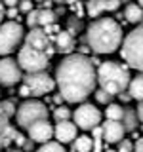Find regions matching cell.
I'll return each instance as SVG.
<instances>
[{
	"label": "cell",
	"mask_w": 143,
	"mask_h": 152,
	"mask_svg": "<svg viewBox=\"0 0 143 152\" xmlns=\"http://www.w3.org/2000/svg\"><path fill=\"white\" fill-rule=\"evenodd\" d=\"M105 116H107V120L122 122L124 108L120 107V104H116V103H111V104H107V108H105Z\"/></svg>",
	"instance_id": "obj_21"
},
{
	"label": "cell",
	"mask_w": 143,
	"mask_h": 152,
	"mask_svg": "<svg viewBox=\"0 0 143 152\" xmlns=\"http://www.w3.org/2000/svg\"><path fill=\"white\" fill-rule=\"evenodd\" d=\"M122 59L128 63V66L143 72V27L137 25L132 32H128L122 40Z\"/></svg>",
	"instance_id": "obj_4"
},
{
	"label": "cell",
	"mask_w": 143,
	"mask_h": 152,
	"mask_svg": "<svg viewBox=\"0 0 143 152\" xmlns=\"http://www.w3.org/2000/svg\"><path fill=\"white\" fill-rule=\"evenodd\" d=\"M25 19H27L29 28H36V27H38V10H32V12H29Z\"/></svg>",
	"instance_id": "obj_27"
},
{
	"label": "cell",
	"mask_w": 143,
	"mask_h": 152,
	"mask_svg": "<svg viewBox=\"0 0 143 152\" xmlns=\"http://www.w3.org/2000/svg\"><path fill=\"white\" fill-rule=\"evenodd\" d=\"M8 152H23V150H21V148H10Z\"/></svg>",
	"instance_id": "obj_42"
},
{
	"label": "cell",
	"mask_w": 143,
	"mask_h": 152,
	"mask_svg": "<svg viewBox=\"0 0 143 152\" xmlns=\"http://www.w3.org/2000/svg\"><path fill=\"white\" fill-rule=\"evenodd\" d=\"M86 42L99 55L114 53L122 44V27L113 17H99L86 28Z\"/></svg>",
	"instance_id": "obj_2"
},
{
	"label": "cell",
	"mask_w": 143,
	"mask_h": 152,
	"mask_svg": "<svg viewBox=\"0 0 143 152\" xmlns=\"http://www.w3.org/2000/svg\"><path fill=\"white\" fill-rule=\"evenodd\" d=\"M10 126V122H8V118L4 116V114H0V135H2L4 133V129H6V127Z\"/></svg>",
	"instance_id": "obj_32"
},
{
	"label": "cell",
	"mask_w": 143,
	"mask_h": 152,
	"mask_svg": "<svg viewBox=\"0 0 143 152\" xmlns=\"http://www.w3.org/2000/svg\"><path fill=\"white\" fill-rule=\"evenodd\" d=\"M133 152H143V137L136 141V145H133Z\"/></svg>",
	"instance_id": "obj_34"
},
{
	"label": "cell",
	"mask_w": 143,
	"mask_h": 152,
	"mask_svg": "<svg viewBox=\"0 0 143 152\" xmlns=\"http://www.w3.org/2000/svg\"><path fill=\"white\" fill-rule=\"evenodd\" d=\"M54 99H55V103H61V101H63V97H61V95H55Z\"/></svg>",
	"instance_id": "obj_41"
},
{
	"label": "cell",
	"mask_w": 143,
	"mask_h": 152,
	"mask_svg": "<svg viewBox=\"0 0 143 152\" xmlns=\"http://www.w3.org/2000/svg\"><path fill=\"white\" fill-rule=\"evenodd\" d=\"M19 13H21V12H19V8L15 6V8H8L6 10V12H4V17H8L10 19V21H21V17H19Z\"/></svg>",
	"instance_id": "obj_28"
},
{
	"label": "cell",
	"mask_w": 143,
	"mask_h": 152,
	"mask_svg": "<svg viewBox=\"0 0 143 152\" xmlns=\"http://www.w3.org/2000/svg\"><path fill=\"white\" fill-rule=\"evenodd\" d=\"M71 116H73V112H71L67 107H57V108H54V118H55V122H67Z\"/></svg>",
	"instance_id": "obj_24"
},
{
	"label": "cell",
	"mask_w": 143,
	"mask_h": 152,
	"mask_svg": "<svg viewBox=\"0 0 143 152\" xmlns=\"http://www.w3.org/2000/svg\"><path fill=\"white\" fill-rule=\"evenodd\" d=\"M50 112H48V107L38 99H29V101H23L19 104L17 112H15V120L17 126L23 127V129H29L35 122L40 120H48Z\"/></svg>",
	"instance_id": "obj_5"
},
{
	"label": "cell",
	"mask_w": 143,
	"mask_h": 152,
	"mask_svg": "<svg viewBox=\"0 0 143 152\" xmlns=\"http://www.w3.org/2000/svg\"><path fill=\"white\" fill-rule=\"evenodd\" d=\"M27 133H29V139H31L32 142H40V145L50 142L52 139H54V127H52V124L48 120L35 122L27 129Z\"/></svg>",
	"instance_id": "obj_11"
},
{
	"label": "cell",
	"mask_w": 143,
	"mask_h": 152,
	"mask_svg": "<svg viewBox=\"0 0 143 152\" xmlns=\"http://www.w3.org/2000/svg\"><path fill=\"white\" fill-rule=\"evenodd\" d=\"M118 97H120L122 101H130V99H132V97H130V93H128V95H126V93H120Z\"/></svg>",
	"instance_id": "obj_40"
},
{
	"label": "cell",
	"mask_w": 143,
	"mask_h": 152,
	"mask_svg": "<svg viewBox=\"0 0 143 152\" xmlns=\"http://www.w3.org/2000/svg\"><path fill=\"white\" fill-rule=\"evenodd\" d=\"M55 12L52 10H38V27H48L55 23Z\"/></svg>",
	"instance_id": "obj_22"
},
{
	"label": "cell",
	"mask_w": 143,
	"mask_h": 152,
	"mask_svg": "<svg viewBox=\"0 0 143 152\" xmlns=\"http://www.w3.org/2000/svg\"><path fill=\"white\" fill-rule=\"evenodd\" d=\"M17 8H19V12L29 13V12H32V10H35V2H31V0H19Z\"/></svg>",
	"instance_id": "obj_29"
},
{
	"label": "cell",
	"mask_w": 143,
	"mask_h": 152,
	"mask_svg": "<svg viewBox=\"0 0 143 152\" xmlns=\"http://www.w3.org/2000/svg\"><path fill=\"white\" fill-rule=\"evenodd\" d=\"M130 70L116 61H105L97 66V84L109 95H120L130 86Z\"/></svg>",
	"instance_id": "obj_3"
},
{
	"label": "cell",
	"mask_w": 143,
	"mask_h": 152,
	"mask_svg": "<svg viewBox=\"0 0 143 152\" xmlns=\"http://www.w3.org/2000/svg\"><path fill=\"white\" fill-rule=\"evenodd\" d=\"M23 84L29 86L32 97H42L46 93H52L55 88V80L46 72H27V76H23Z\"/></svg>",
	"instance_id": "obj_9"
},
{
	"label": "cell",
	"mask_w": 143,
	"mask_h": 152,
	"mask_svg": "<svg viewBox=\"0 0 143 152\" xmlns=\"http://www.w3.org/2000/svg\"><path fill=\"white\" fill-rule=\"evenodd\" d=\"M36 152H65V148H63V145H61V142L50 141V142H44V145H40Z\"/></svg>",
	"instance_id": "obj_23"
},
{
	"label": "cell",
	"mask_w": 143,
	"mask_h": 152,
	"mask_svg": "<svg viewBox=\"0 0 143 152\" xmlns=\"http://www.w3.org/2000/svg\"><path fill=\"white\" fill-rule=\"evenodd\" d=\"M137 4H139V6L143 8V0H137Z\"/></svg>",
	"instance_id": "obj_44"
},
{
	"label": "cell",
	"mask_w": 143,
	"mask_h": 152,
	"mask_svg": "<svg viewBox=\"0 0 143 152\" xmlns=\"http://www.w3.org/2000/svg\"><path fill=\"white\" fill-rule=\"evenodd\" d=\"M21 80H23V70L17 65V61L12 57H2L0 59V86L10 88Z\"/></svg>",
	"instance_id": "obj_10"
},
{
	"label": "cell",
	"mask_w": 143,
	"mask_h": 152,
	"mask_svg": "<svg viewBox=\"0 0 143 152\" xmlns=\"http://www.w3.org/2000/svg\"><path fill=\"white\" fill-rule=\"evenodd\" d=\"M94 97H95V101H97L99 104H111V95H109L107 91H103L101 88L94 91Z\"/></svg>",
	"instance_id": "obj_26"
},
{
	"label": "cell",
	"mask_w": 143,
	"mask_h": 152,
	"mask_svg": "<svg viewBox=\"0 0 143 152\" xmlns=\"http://www.w3.org/2000/svg\"><path fill=\"white\" fill-rule=\"evenodd\" d=\"M116 152H133V142L128 141V139H122L120 142H118Z\"/></svg>",
	"instance_id": "obj_30"
},
{
	"label": "cell",
	"mask_w": 143,
	"mask_h": 152,
	"mask_svg": "<svg viewBox=\"0 0 143 152\" xmlns=\"http://www.w3.org/2000/svg\"><path fill=\"white\" fill-rule=\"evenodd\" d=\"M25 38L21 23L6 21L0 25V57H8Z\"/></svg>",
	"instance_id": "obj_7"
},
{
	"label": "cell",
	"mask_w": 143,
	"mask_h": 152,
	"mask_svg": "<svg viewBox=\"0 0 143 152\" xmlns=\"http://www.w3.org/2000/svg\"><path fill=\"white\" fill-rule=\"evenodd\" d=\"M0 114H2V101H0Z\"/></svg>",
	"instance_id": "obj_45"
},
{
	"label": "cell",
	"mask_w": 143,
	"mask_h": 152,
	"mask_svg": "<svg viewBox=\"0 0 143 152\" xmlns=\"http://www.w3.org/2000/svg\"><path fill=\"white\" fill-rule=\"evenodd\" d=\"M55 86L67 103H84L95 91L97 69L92 57L82 53H69L55 69Z\"/></svg>",
	"instance_id": "obj_1"
},
{
	"label": "cell",
	"mask_w": 143,
	"mask_h": 152,
	"mask_svg": "<svg viewBox=\"0 0 143 152\" xmlns=\"http://www.w3.org/2000/svg\"><path fill=\"white\" fill-rule=\"evenodd\" d=\"M19 95H21V97H31V89H29V86L23 84L21 88H19Z\"/></svg>",
	"instance_id": "obj_33"
},
{
	"label": "cell",
	"mask_w": 143,
	"mask_h": 152,
	"mask_svg": "<svg viewBox=\"0 0 143 152\" xmlns=\"http://www.w3.org/2000/svg\"><path fill=\"white\" fill-rule=\"evenodd\" d=\"M25 46H31V48H35V50H42V51H46L48 48H52L50 46V36L44 32V28H40V27H36V28H31V31L25 34Z\"/></svg>",
	"instance_id": "obj_15"
},
{
	"label": "cell",
	"mask_w": 143,
	"mask_h": 152,
	"mask_svg": "<svg viewBox=\"0 0 143 152\" xmlns=\"http://www.w3.org/2000/svg\"><path fill=\"white\" fill-rule=\"evenodd\" d=\"M103 152H116V150H113V148H107V150H103Z\"/></svg>",
	"instance_id": "obj_43"
},
{
	"label": "cell",
	"mask_w": 143,
	"mask_h": 152,
	"mask_svg": "<svg viewBox=\"0 0 143 152\" xmlns=\"http://www.w3.org/2000/svg\"><path fill=\"white\" fill-rule=\"evenodd\" d=\"M101 118H103L101 110L92 103H80V107H76V110L73 112V122L76 124L78 129L84 131H92L94 127H99Z\"/></svg>",
	"instance_id": "obj_8"
},
{
	"label": "cell",
	"mask_w": 143,
	"mask_h": 152,
	"mask_svg": "<svg viewBox=\"0 0 143 152\" xmlns=\"http://www.w3.org/2000/svg\"><path fill=\"white\" fill-rule=\"evenodd\" d=\"M2 4L6 8H15L17 4H19V0H2Z\"/></svg>",
	"instance_id": "obj_35"
},
{
	"label": "cell",
	"mask_w": 143,
	"mask_h": 152,
	"mask_svg": "<svg viewBox=\"0 0 143 152\" xmlns=\"http://www.w3.org/2000/svg\"><path fill=\"white\" fill-rule=\"evenodd\" d=\"M86 4V13L90 17H99L105 12H116L120 8V0H88Z\"/></svg>",
	"instance_id": "obj_12"
},
{
	"label": "cell",
	"mask_w": 143,
	"mask_h": 152,
	"mask_svg": "<svg viewBox=\"0 0 143 152\" xmlns=\"http://www.w3.org/2000/svg\"><path fill=\"white\" fill-rule=\"evenodd\" d=\"M52 2H55V4H76V2H80V0H52Z\"/></svg>",
	"instance_id": "obj_38"
},
{
	"label": "cell",
	"mask_w": 143,
	"mask_h": 152,
	"mask_svg": "<svg viewBox=\"0 0 143 152\" xmlns=\"http://www.w3.org/2000/svg\"><path fill=\"white\" fill-rule=\"evenodd\" d=\"M35 2H40V4H42V2H44V0H35Z\"/></svg>",
	"instance_id": "obj_46"
},
{
	"label": "cell",
	"mask_w": 143,
	"mask_h": 152,
	"mask_svg": "<svg viewBox=\"0 0 143 152\" xmlns=\"http://www.w3.org/2000/svg\"><path fill=\"white\" fill-rule=\"evenodd\" d=\"M92 146H94V141H92V137H88V135H78L73 141L74 152H92Z\"/></svg>",
	"instance_id": "obj_20"
},
{
	"label": "cell",
	"mask_w": 143,
	"mask_h": 152,
	"mask_svg": "<svg viewBox=\"0 0 143 152\" xmlns=\"http://www.w3.org/2000/svg\"><path fill=\"white\" fill-rule=\"evenodd\" d=\"M25 141H27V137L23 135V133L15 131V135H13V141H12V142H15V148H23V145H25Z\"/></svg>",
	"instance_id": "obj_31"
},
{
	"label": "cell",
	"mask_w": 143,
	"mask_h": 152,
	"mask_svg": "<svg viewBox=\"0 0 143 152\" xmlns=\"http://www.w3.org/2000/svg\"><path fill=\"white\" fill-rule=\"evenodd\" d=\"M136 112H137V118H139V122L143 124V101L137 104V110H136Z\"/></svg>",
	"instance_id": "obj_37"
},
{
	"label": "cell",
	"mask_w": 143,
	"mask_h": 152,
	"mask_svg": "<svg viewBox=\"0 0 143 152\" xmlns=\"http://www.w3.org/2000/svg\"><path fill=\"white\" fill-rule=\"evenodd\" d=\"M137 122H139L137 112L133 110V108H124V116H122V126H124V129H126V131H136Z\"/></svg>",
	"instance_id": "obj_19"
},
{
	"label": "cell",
	"mask_w": 143,
	"mask_h": 152,
	"mask_svg": "<svg viewBox=\"0 0 143 152\" xmlns=\"http://www.w3.org/2000/svg\"><path fill=\"white\" fill-rule=\"evenodd\" d=\"M32 145H35V142H32V141L27 137V141H25V145H23V148H21V150H23V152H29V150L32 148Z\"/></svg>",
	"instance_id": "obj_36"
},
{
	"label": "cell",
	"mask_w": 143,
	"mask_h": 152,
	"mask_svg": "<svg viewBox=\"0 0 143 152\" xmlns=\"http://www.w3.org/2000/svg\"><path fill=\"white\" fill-rule=\"evenodd\" d=\"M101 133H103V139L111 145H118L122 139H124V129L122 122H114V120H107L101 124Z\"/></svg>",
	"instance_id": "obj_14"
},
{
	"label": "cell",
	"mask_w": 143,
	"mask_h": 152,
	"mask_svg": "<svg viewBox=\"0 0 143 152\" xmlns=\"http://www.w3.org/2000/svg\"><path fill=\"white\" fill-rule=\"evenodd\" d=\"M15 112H17V108H15V103H13L12 99H6V101H2V114H4L6 118L15 116Z\"/></svg>",
	"instance_id": "obj_25"
},
{
	"label": "cell",
	"mask_w": 143,
	"mask_h": 152,
	"mask_svg": "<svg viewBox=\"0 0 143 152\" xmlns=\"http://www.w3.org/2000/svg\"><path fill=\"white\" fill-rule=\"evenodd\" d=\"M124 17H126L128 23H139L143 21V8L139 6V4H126V8H124Z\"/></svg>",
	"instance_id": "obj_17"
},
{
	"label": "cell",
	"mask_w": 143,
	"mask_h": 152,
	"mask_svg": "<svg viewBox=\"0 0 143 152\" xmlns=\"http://www.w3.org/2000/svg\"><path fill=\"white\" fill-rule=\"evenodd\" d=\"M74 36L71 34L69 31H59L55 34V48H57V51L59 53H67L69 55L71 51L74 50Z\"/></svg>",
	"instance_id": "obj_16"
},
{
	"label": "cell",
	"mask_w": 143,
	"mask_h": 152,
	"mask_svg": "<svg viewBox=\"0 0 143 152\" xmlns=\"http://www.w3.org/2000/svg\"><path fill=\"white\" fill-rule=\"evenodd\" d=\"M0 150H2V146H0Z\"/></svg>",
	"instance_id": "obj_47"
},
{
	"label": "cell",
	"mask_w": 143,
	"mask_h": 152,
	"mask_svg": "<svg viewBox=\"0 0 143 152\" xmlns=\"http://www.w3.org/2000/svg\"><path fill=\"white\" fill-rule=\"evenodd\" d=\"M4 12H6V10H4V4L0 2V25H2V19H4Z\"/></svg>",
	"instance_id": "obj_39"
},
{
	"label": "cell",
	"mask_w": 143,
	"mask_h": 152,
	"mask_svg": "<svg viewBox=\"0 0 143 152\" xmlns=\"http://www.w3.org/2000/svg\"><path fill=\"white\" fill-rule=\"evenodd\" d=\"M48 63H50V55L31 46H23L17 53V65L25 72H44L48 69Z\"/></svg>",
	"instance_id": "obj_6"
},
{
	"label": "cell",
	"mask_w": 143,
	"mask_h": 152,
	"mask_svg": "<svg viewBox=\"0 0 143 152\" xmlns=\"http://www.w3.org/2000/svg\"><path fill=\"white\" fill-rule=\"evenodd\" d=\"M128 93H130L132 99H137V101H143V72H139L137 76H133L130 80V86H128Z\"/></svg>",
	"instance_id": "obj_18"
},
{
	"label": "cell",
	"mask_w": 143,
	"mask_h": 152,
	"mask_svg": "<svg viewBox=\"0 0 143 152\" xmlns=\"http://www.w3.org/2000/svg\"><path fill=\"white\" fill-rule=\"evenodd\" d=\"M76 131H78V127H76L74 122L67 120V122H57L55 127H54V137L57 142H61V145H67V142H73L76 137Z\"/></svg>",
	"instance_id": "obj_13"
}]
</instances>
